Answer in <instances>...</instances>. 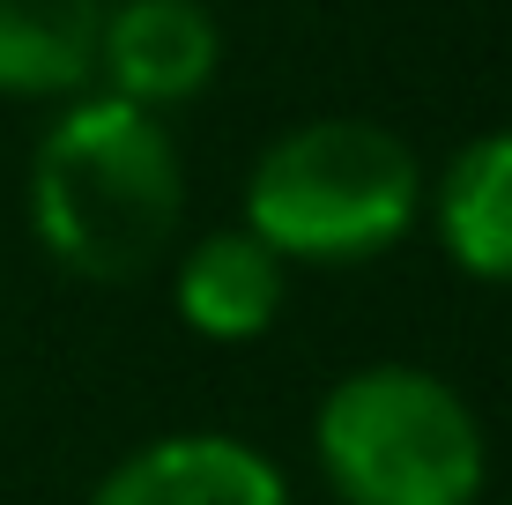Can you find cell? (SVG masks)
<instances>
[{"label": "cell", "mask_w": 512, "mask_h": 505, "mask_svg": "<svg viewBox=\"0 0 512 505\" xmlns=\"http://www.w3.org/2000/svg\"><path fill=\"white\" fill-rule=\"evenodd\" d=\"M90 505H290L282 468L223 431H171L104 468Z\"/></svg>", "instance_id": "obj_5"}, {"label": "cell", "mask_w": 512, "mask_h": 505, "mask_svg": "<svg viewBox=\"0 0 512 505\" xmlns=\"http://www.w3.org/2000/svg\"><path fill=\"white\" fill-rule=\"evenodd\" d=\"M186 216L179 142L119 97H67L30 156V231L82 283H134L164 260Z\"/></svg>", "instance_id": "obj_1"}, {"label": "cell", "mask_w": 512, "mask_h": 505, "mask_svg": "<svg viewBox=\"0 0 512 505\" xmlns=\"http://www.w3.org/2000/svg\"><path fill=\"white\" fill-rule=\"evenodd\" d=\"M104 0H0V97H90Z\"/></svg>", "instance_id": "obj_8"}, {"label": "cell", "mask_w": 512, "mask_h": 505, "mask_svg": "<svg viewBox=\"0 0 512 505\" xmlns=\"http://www.w3.org/2000/svg\"><path fill=\"white\" fill-rule=\"evenodd\" d=\"M282 298H290V260H275L245 223L193 238L171 283L179 320L208 342H260L282 320Z\"/></svg>", "instance_id": "obj_6"}, {"label": "cell", "mask_w": 512, "mask_h": 505, "mask_svg": "<svg viewBox=\"0 0 512 505\" xmlns=\"http://www.w3.org/2000/svg\"><path fill=\"white\" fill-rule=\"evenodd\" d=\"M312 454L342 505H475L490 476L468 394L423 364H364L334 379Z\"/></svg>", "instance_id": "obj_3"}, {"label": "cell", "mask_w": 512, "mask_h": 505, "mask_svg": "<svg viewBox=\"0 0 512 505\" xmlns=\"http://www.w3.org/2000/svg\"><path fill=\"white\" fill-rule=\"evenodd\" d=\"M438 246L475 283H512V127L475 142L438 171L431 186Z\"/></svg>", "instance_id": "obj_7"}, {"label": "cell", "mask_w": 512, "mask_h": 505, "mask_svg": "<svg viewBox=\"0 0 512 505\" xmlns=\"http://www.w3.org/2000/svg\"><path fill=\"white\" fill-rule=\"evenodd\" d=\"M216 67H223V30L201 0H119V8H104V38H97L104 97L164 119V104L201 97L216 82Z\"/></svg>", "instance_id": "obj_4"}, {"label": "cell", "mask_w": 512, "mask_h": 505, "mask_svg": "<svg viewBox=\"0 0 512 505\" xmlns=\"http://www.w3.org/2000/svg\"><path fill=\"white\" fill-rule=\"evenodd\" d=\"M423 164L379 119H305L260 149L245 179V231L275 260L349 268L416 231Z\"/></svg>", "instance_id": "obj_2"}]
</instances>
